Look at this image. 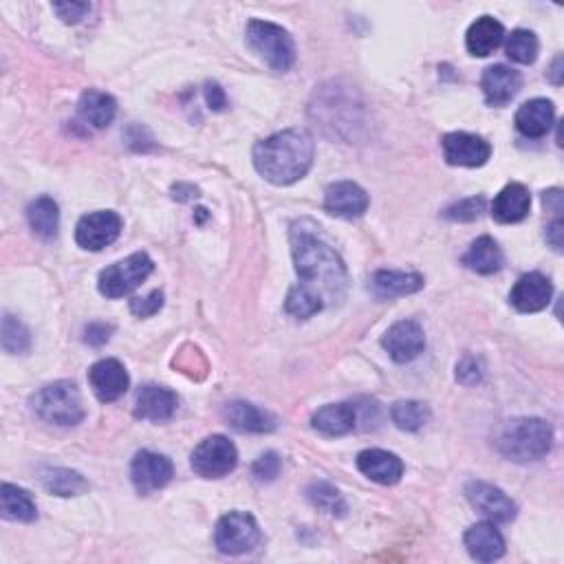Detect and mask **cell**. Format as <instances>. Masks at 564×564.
<instances>
[{"label":"cell","instance_id":"1","mask_svg":"<svg viewBox=\"0 0 564 564\" xmlns=\"http://www.w3.org/2000/svg\"><path fill=\"white\" fill-rule=\"evenodd\" d=\"M316 230V223L307 219L291 225V252H294V263L300 276L298 285L318 296L324 307L329 302L340 305L346 296L349 274H346L340 254L324 243Z\"/></svg>","mask_w":564,"mask_h":564},{"label":"cell","instance_id":"2","mask_svg":"<svg viewBox=\"0 0 564 564\" xmlns=\"http://www.w3.org/2000/svg\"><path fill=\"white\" fill-rule=\"evenodd\" d=\"M254 168L274 186H291L307 175L316 157V144L305 128H289L258 141Z\"/></svg>","mask_w":564,"mask_h":564},{"label":"cell","instance_id":"3","mask_svg":"<svg viewBox=\"0 0 564 564\" xmlns=\"http://www.w3.org/2000/svg\"><path fill=\"white\" fill-rule=\"evenodd\" d=\"M553 446V428L549 421L538 417H520L509 421L498 432L496 450L507 461L531 463L547 457Z\"/></svg>","mask_w":564,"mask_h":564},{"label":"cell","instance_id":"4","mask_svg":"<svg viewBox=\"0 0 564 564\" xmlns=\"http://www.w3.org/2000/svg\"><path fill=\"white\" fill-rule=\"evenodd\" d=\"M31 408L42 421L53 423V426H78L84 419L80 390L67 379L40 388L31 397Z\"/></svg>","mask_w":564,"mask_h":564},{"label":"cell","instance_id":"5","mask_svg":"<svg viewBox=\"0 0 564 564\" xmlns=\"http://www.w3.org/2000/svg\"><path fill=\"white\" fill-rule=\"evenodd\" d=\"M247 47L260 60H265L274 71H289L296 62V45L287 29L267 23V20H249L245 31Z\"/></svg>","mask_w":564,"mask_h":564},{"label":"cell","instance_id":"6","mask_svg":"<svg viewBox=\"0 0 564 564\" xmlns=\"http://www.w3.org/2000/svg\"><path fill=\"white\" fill-rule=\"evenodd\" d=\"M153 269L155 263L148 254H130L128 258L119 260V263L106 267L100 274V280H97V287H100V294L106 298H124L133 294L141 282L153 274Z\"/></svg>","mask_w":564,"mask_h":564},{"label":"cell","instance_id":"7","mask_svg":"<svg viewBox=\"0 0 564 564\" xmlns=\"http://www.w3.org/2000/svg\"><path fill=\"white\" fill-rule=\"evenodd\" d=\"M260 542V527L247 512H230L219 518L214 529V545L225 556H241Z\"/></svg>","mask_w":564,"mask_h":564},{"label":"cell","instance_id":"8","mask_svg":"<svg viewBox=\"0 0 564 564\" xmlns=\"http://www.w3.org/2000/svg\"><path fill=\"white\" fill-rule=\"evenodd\" d=\"M190 465L203 479H223L238 465V450L227 437L214 435L194 448Z\"/></svg>","mask_w":564,"mask_h":564},{"label":"cell","instance_id":"9","mask_svg":"<svg viewBox=\"0 0 564 564\" xmlns=\"http://www.w3.org/2000/svg\"><path fill=\"white\" fill-rule=\"evenodd\" d=\"M124 221L122 216L113 210H100L93 214H86L75 227V241L82 249L89 252H100V249L115 243L122 234Z\"/></svg>","mask_w":564,"mask_h":564},{"label":"cell","instance_id":"10","mask_svg":"<svg viewBox=\"0 0 564 564\" xmlns=\"http://www.w3.org/2000/svg\"><path fill=\"white\" fill-rule=\"evenodd\" d=\"M172 461L164 454L141 450L135 454L133 463H130V479H133L135 490L141 496H148L153 492L164 490L172 481Z\"/></svg>","mask_w":564,"mask_h":564},{"label":"cell","instance_id":"11","mask_svg":"<svg viewBox=\"0 0 564 564\" xmlns=\"http://www.w3.org/2000/svg\"><path fill=\"white\" fill-rule=\"evenodd\" d=\"M465 496L476 512L483 514L490 523H512L516 518V503L492 483L472 481L465 487Z\"/></svg>","mask_w":564,"mask_h":564},{"label":"cell","instance_id":"12","mask_svg":"<svg viewBox=\"0 0 564 564\" xmlns=\"http://www.w3.org/2000/svg\"><path fill=\"white\" fill-rule=\"evenodd\" d=\"M443 157L450 166L481 168L492 157L490 141L470 133H448L441 141Z\"/></svg>","mask_w":564,"mask_h":564},{"label":"cell","instance_id":"13","mask_svg":"<svg viewBox=\"0 0 564 564\" xmlns=\"http://www.w3.org/2000/svg\"><path fill=\"white\" fill-rule=\"evenodd\" d=\"M382 346L390 355V360H395L397 364H406L415 360V357H419L423 349H426V335H423V329L415 320H401L384 333Z\"/></svg>","mask_w":564,"mask_h":564},{"label":"cell","instance_id":"14","mask_svg":"<svg viewBox=\"0 0 564 564\" xmlns=\"http://www.w3.org/2000/svg\"><path fill=\"white\" fill-rule=\"evenodd\" d=\"M368 194L362 186L353 181L331 183L324 194V210L340 219H360L368 210Z\"/></svg>","mask_w":564,"mask_h":564},{"label":"cell","instance_id":"15","mask_svg":"<svg viewBox=\"0 0 564 564\" xmlns=\"http://www.w3.org/2000/svg\"><path fill=\"white\" fill-rule=\"evenodd\" d=\"M89 384L97 399L104 401V404H111V401H117L119 397L126 395L130 377L122 362L108 357V360H100L91 366Z\"/></svg>","mask_w":564,"mask_h":564},{"label":"cell","instance_id":"16","mask_svg":"<svg viewBox=\"0 0 564 564\" xmlns=\"http://www.w3.org/2000/svg\"><path fill=\"white\" fill-rule=\"evenodd\" d=\"M553 296V285L547 276L531 271V274L520 276L509 294V302L520 313H538L549 307Z\"/></svg>","mask_w":564,"mask_h":564},{"label":"cell","instance_id":"17","mask_svg":"<svg viewBox=\"0 0 564 564\" xmlns=\"http://www.w3.org/2000/svg\"><path fill=\"white\" fill-rule=\"evenodd\" d=\"M177 406H179V397L172 393L170 388L148 384L144 388H139L133 412L137 419L164 423L175 417Z\"/></svg>","mask_w":564,"mask_h":564},{"label":"cell","instance_id":"18","mask_svg":"<svg viewBox=\"0 0 564 564\" xmlns=\"http://www.w3.org/2000/svg\"><path fill=\"white\" fill-rule=\"evenodd\" d=\"M520 86H523V78L520 73L505 64H494L487 67L483 78H481V89L485 100L490 106H505L518 95Z\"/></svg>","mask_w":564,"mask_h":564},{"label":"cell","instance_id":"19","mask_svg":"<svg viewBox=\"0 0 564 564\" xmlns=\"http://www.w3.org/2000/svg\"><path fill=\"white\" fill-rule=\"evenodd\" d=\"M357 470L379 485H395L404 476V461L388 450H364L357 454Z\"/></svg>","mask_w":564,"mask_h":564},{"label":"cell","instance_id":"20","mask_svg":"<svg viewBox=\"0 0 564 564\" xmlns=\"http://www.w3.org/2000/svg\"><path fill=\"white\" fill-rule=\"evenodd\" d=\"M465 549L479 562H494L505 556V538L494 523H476L463 536Z\"/></svg>","mask_w":564,"mask_h":564},{"label":"cell","instance_id":"21","mask_svg":"<svg viewBox=\"0 0 564 564\" xmlns=\"http://www.w3.org/2000/svg\"><path fill=\"white\" fill-rule=\"evenodd\" d=\"M531 210V194L523 183H507V186L496 194L492 203V216L503 225L520 223Z\"/></svg>","mask_w":564,"mask_h":564},{"label":"cell","instance_id":"22","mask_svg":"<svg viewBox=\"0 0 564 564\" xmlns=\"http://www.w3.org/2000/svg\"><path fill=\"white\" fill-rule=\"evenodd\" d=\"M423 276L415 271H397V269H379L371 278V289L377 298H397L410 296L423 289Z\"/></svg>","mask_w":564,"mask_h":564},{"label":"cell","instance_id":"23","mask_svg":"<svg viewBox=\"0 0 564 564\" xmlns=\"http://www.w3.org/2000/svg\"><path fill=\"white\" fill-rule=\"evenodd\" d=\"M553 119H556V108H553V104L549 100H542V97H536V100H529L518 108L516 128L520 130V135L529 139H540L551 130Z\"/></svg>","mask_w":564,"mask_h":564},{"label":"cell","instance_id":"24","mask_svg":"<svg viewBox=\"0 0 564 564\" xmlns=\"http://www.w3.org/2000/svg\"><path fill=\"white\" fill-rule=\"evenodd\" d=\"M311 426L324 437H344L357 426V408L353 404H329L311 417Z\"/></svg>","mask_w":564,"mask_h":564},{"label":"cell","instance_id":"25","mask_svg":"<svg viewBox=\"0 0 564 564\" xmlns=\"http://www.w3.org/2000/svg\"><path fill=\"white\" fill-rule=\"evenodd\" d=\"M505 40V27L492 16L476 18L465 34V47L476 58H487L494 53Z\"/></svg>","mask_w":564,"mask_h":564},{"label":"cell","instance_id":"26","mask_svg":"<svg viewBox=\"0 0 564 564\" xmlns=\"http://www.w3.org/2000/svg\"><path fill=\"white\" fill-rule=\"evenodd\" d=\"M78 113L86 126H93L100 130V128L113 124V119L117 115V102L113 95L89 89L80 97Z\"/></svg>","mask_w":564,"mask_h":564},{"label":"cell","instance_id":"27","mask_svg":"<svg viewBox=\"0 0 564 564\" xmlns=\"http://www.w3.org/2000/svg\"><path fill=\"white\" fill-rule=\"evenodd\" d=\"M225 417L230 421V426L238 432H256V435H263V432L274 430V419L258 406L249 404V401H232V404H227Z\"/></svg>","mask_w":564,"mask_h":564},{"label":"cell","instance_id":"28","mask_svg":"<svg viewBox=\"0 0 564 564\" xmlns=\"http://www.w3.org/2000/svg\"><path fill=\"white\" fill-rule=\"evenodd\" d=\"M503 252L492 236H481L470 245L463 256V265L481 276L496 274L503 267Z\"/></svg>","mask_w":564,"mask_h":564},{"label":"cell","instance_id":"29","mask_svg":"<svg viewBox=\"0 0 564 564\" xmlns=\"http://www.w3.org/2000/svg\"><path fill=\"white\" fill-rule=\"evenodd\" d=\"M0 512L5 520H14V523H34L38 518L34 498L12 483H3L0 487Z\"/></svg>","mask_w":564,"mask_h":564},{"label":"cell","instance_id":"30","mask_svg":"<svg viewBox=\"0 0 564 564\" xmlns=\"http://www.w3.org/2000/svg\"><path fill=\"white\" fill-rule=\"evenodd\" d=\"M27 219L31 230H34V234L40 236L42 241H51V238L58 236L60 210L58 203L51 197H38L36 201H31L27 208Z\"/></svg>","mask_w":564,"mask_h":564},{"label":"cell","instance_id":"31","mask_svg":"<svg viewBox=\"0 0 564 564\" xmlns=\"http://www.w3.org/2000/svg\"><path fill=\"white\" fill-rule=\"evenodd\" d=\"M40 483L45 490L53 496H80L86 490H89V481L84 479L80 472L75 470H67V468H49L42 470L40 474Z\"/></svg>","mask_w":564,"mask_h":564},{"label":"cell","instance_id":"32","mask_svg":"<svg viewBox=\"0 0 564 564\" xmlns=\"http://www.w3.org/2000/svg\"><path fill=\"white\" fill-rule=\"evenodd\" d=\"M390 417H393L395 426L406 432H417L430 421V408L421 401H397L390 408Z\"/></svg>","mask_w":564,"mask_h":564},{"label":"cell","instance_id":"33","mask_svg":"<svg viewBox=\"0 0 564 564\" xmlns=\"http://www.w3.org/2000/svg\"><path fill=\"white\" fill-rule=\"evenodd\" d=\"M307 498H309L313 507H318L320 512H324V514L344 516L346 512H349V507H346V501H344V496L340 494V490H335L333 485L324 483V481L309 485Z\"/></svg>","mask_w":564,"mask_h":564},{"label":"cell","instance_id":"34","mask_svg":"<svg viewBox=\"0 0 564 564\" xmlns=\"http://www.w3.org/2000/svg\"><path fill=\"white\" fill-rule=\"evenodd\" d=\"M505 51H507L509 60H514L518 64H534L538 58V51H540V42L534 31L516 29L512 31V36L507 38Z\"/></svg>","mask_w":564,"mask_h":564},{"label":"cell","instance_id":"35","mask_svg":"<svg viewBox=\"0 0 564 564\" xmlns=\"http://www.w3.org/2000/svg\"><path fill=\"white\" fill-rule=\"evenodd\" d=\"M285 309L294 318L307 320V318H313L316 313H320L324 309V302L318 296H313L311 291H307L305 287L296 285V287H291V291H289Z\"/></svg>","mask_w":564,"mask_h":564},{"label":"cell","instance_id":"36","mask_svg":"<svg viewBox=\"0 0 564 564\" xmlns=\"http://www.w3.org/2000/svg\"><path fill=\"white\" fill-rule=\"evenodd\" d=\"M31 335L27 327L12 313H5L3 318V349L12 355H23L29 351Z\"/></svg>","mask_w":564,"mask_h":564},{"label":"cell","instance_id":"37","mask_svg":"<svg viewBox=\"0 0 564 564\" xmlns=\"http://www.w3.org/2000/svg\"><path fill=\"white\" fill-rule=\"evenodd\" d=\"M485 212V199L483 197H470L463 199L459 203L450 205V208L443 212L448 221H459V223H470L476 221Z\"/></svg>","mask_w":564,"mask_h":564},{"label":"cell","instance_id":"38","mask_svg":"<svg viewBox=\"0 0 564 564\" xmlns=\"http://www.w3.org/2000/svg\"><path fill=\"white\" fill-rule=\"evenodd\" d=\"M282 470V461L276 452L260 454L256 463L252 465V476L258 483H271Z\"/></svg>","mask_w":564,"mask_h":564},{"label":"cell","instance_id":"39","mask_svg":"<svg viewBox=\"0 0 564 564\" xmlns=\"http://www.w3.org/2000/svg\"><path fill=\"white\" fill-rule=\"evenodd\" d=\"M161 307H164V294H161V291H153V294H148L146 298L130 300V311H133L137 318L155 316V313L161 311Z\"/></svg>","mask_w":564,"mask_h":564},{"label":"cell","instance_id":"40","mask_svg":"<svg viewBox=\"0 0 564 564\" xmlns=\"http://www.w3.org/2000/svg\"><path fill=\"white\" fill-rule=\"evenodd\" d=\"M53 12L58 14L62 23L78 25L80 20H84L86 14L91 12V5L89 3H56L53 5Z\"/></svg>","mask_w":564,"mask_h":564},{"label":"cell","instance_id":"41","mask_svg":"<svg viewBox=\"0 0 564 564\" xmlns=\"http://www.w3.org/2000/svg\"><path fill=\"white\" fill-rule=\"evenodd\" d=\"M483 377V368L481 364L474 360V357H465V360L459 362L457 366V379L465 386H472V384H479Z\"/></svg>","mask_w":564,"mask_h":564},{"label":"cell","instance_id":"42","mask_svg":"<svg viewBox=\"0 0 564 564\" xmlns=\"http://www.w3.org/2000/svg\"><path fill=\"white\" fill-rule=\"evenodd\" d=\"M111 333H113V327H108V324H102V322H95L86 327L84 342L91 346H104L108 340H111Z\"/></svg>","mask_w":564,"mask_h":564},{"label":"cell","instance_id":"43","mask_svg":"<svg viewBox=\"0 0 564 564\" xmlns=\"http://www.w3.org/2000/svg\"><path fill=\"white\" fill-rule=\"evenodd\" d=\"M203 91H205V102H208V106L212 108V111H223V108L227 106V95L221 89V84L208 82V84H205Z\"/></svg>","mask_w":564,"mask_h":564},{"label":"cell","instance_id":"44","mask_svg":"<svg viewBox=\"0 0 564 564\" xmlns=\"http://www.w3.org/2000/svg\"><path fill=\"white\" fill-rule=\"evenodd\" d=\"M562 234H564V223H562V219L553 221V223L547 227V232H545L547 243H549L553 249H556V252H562Z\"/></svg>","mask_w":564,"mask_h":564},{"label":"cell","instance_id":"45","mask_svg":"<svg viewBox=\"0 0 564 564\" xmlns=\"http://www.w3.org/2000/svg\"><path fill=\"white\" fill-rule=\"evenodd\" d=\"M542 201H545L547 208H551L553 212H562V192L558 188H553L549 192L542 194Z\"/></svg>","mask_w":564,"mask_h":564},{"label":"cell","instance_id":"46","mask_svg":"<svg viewBox=\"0 0 564 564\" xmlns=\"http://www.w3.org/2000/svg\"><path fill=\"white\" fill-rule=\"evenodd\" d=\"M560 67H562V56H558L556 60H553V73H556V75H553L551 80L556 82V84H560V82H562V78H560Z\"/></svg>","mask_w":564,"mask_h":564}]
</instances>
